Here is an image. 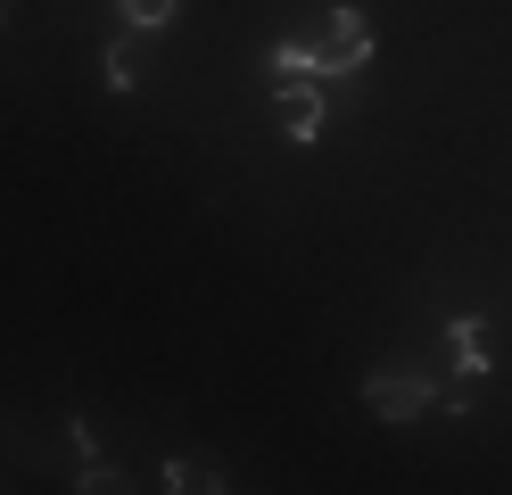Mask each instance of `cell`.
Returning a JSON list of instances; mask_svg holds the SVG:
<instances>
[{"instance_id":"obj_8","label":"cell","mask_w":512,"mask_h":495,"mask_svg":"<svg viewBox=\"0 0 512 495\" xmlns=\"http://www.w3.org/2000/svg\"><path fill=\"white\" fill-rule=\"evenodd\" d=\"M9 9H17V0H0V17H9Z\"/></svg>"},{"instance_id":"obj_7","label":"cell","mask_w":512,"mask_h":495,"mask_svg":"<svg viewBox=\"0 0 512 495\" xmlns=\"http://www.w3.org/2000/svg\"><path fill=\"white\" fill-rule=\"evenodd\" d=\"M75 495H133V487H124L116 471H100V462H91V471H83V487H75Z\"/></svg>"},{"instance_id":"obj_4","label":"cell","mask_w":512,"mask_h":495,"mask_svg":"<svg viewBox=\"0 0 512 495\" xmlns=\"http://www.w3.org/2000/svg\"><path fill=\"white\" fill-rule=\"evenodd\" d=\"M446 347H455V363H463V372L479 380V372H488V330H479L471 314H455V322H446Z\"/></svg>"},{"instance_id":"obj_2","label":"cell","mask_w":512,"mask_h":495,"mask_svg":"<svg viewBox=\"0 0 512 495\" xmlns=\"http://www.w3.org/2000/svg\"><path fill=\"white\" fill-rule=\"evenodd\" d=\"M364 405H372L380 421H422V413H438V388H430L422 372H372V380H364Z\"/></svg>"},{"instance_id":"obj_3","label":"cell","mask_w":512,"mask_h":495,"mask_svg":"<svg viewBox=\"0 0 512 495\" xmlns=\"http://www.w3.org/2000/svg\"><path fill=\"white\" fill-rule=\"evenodd\" d=\"M273 116H281V132H290V141H323V83H273Z\"/></svg>"},{"instance_id":"obj_1","label":"cell","mask_w":512,"mask_h":495,"mask_svg":"<svg viewBox=\"0 0 512 495\" xmlns=\"http://www.w3.org/2000/svg\"><path fill=\"white\" fill-rule=\"evenodd\" d=\"M306 50H314V83H323V75H356V66L372 58V25L356 9H331L323 25L306 33Z\"/></svg>"},{"instance_id":"obj_6","label":"cell","mask_w":512,"mask_h":495,"mask_svg":"<svg viewBox=\"0 0 512 495\" xmlns=\"http://www.w3.org/2000/svg\"><path fill=\"white\" fill-rule=\"evenodd\" d=\"M116 9H124V25H174L182 0H116Z\"/></svg>"},{"instance_id":"obj_5","label":"cell","mask_w":512,"mask_h":495,"mask_svg":"<svg viewBox=\"0 0 512 495\" xmlns=\"http://www.w3.org/2000/svg\"><path fill=\"white\" fill-rule=\"evenodd\" d=\"M166 487H174V495H223V471H215V462L174 454V462H166Z\"/></svg>"}]
</instances>
